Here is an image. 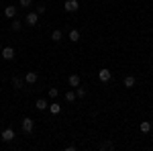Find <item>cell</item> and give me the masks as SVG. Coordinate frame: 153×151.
Masks as SVG:
<instances>
[{
	"mask_svg": "<svg viewBox=\"0 0 153 151\" xmlns=\"http://www.w3.org/2000/svg\"><path fill=\"white\" fill-rule=\"evenodd\" d=\"M63 8H65V12H76L80 8V2H78V0H65Z\"/></svg>",
	"mask_w": 153,
	"mask_h": 151,
	"instance_id": "obj_1",
	"label": "cell"
},
{
	"mask_svg": "<svg viewBox=\"0 0 153 151\" xmlns=\"http://www.w3.org/2000/svg\"><path fill=\"white\" fill-rule=\"evenodd\" d=\"M110 78H112V71H110V70L102 68V70L98 71V80H100V82H104V84H106V82H110Z\"/></svg>",
	"mask_w": 153,
	"mask_h": 151,
	"instance_id": "obj_2",
	"label": "cell"
},
{
	"mask_svg": "<svg viewBox=\"0 0 153 151\" xmlns=\"http://www.w3.org/2000/svg\"><path fill=\"white\" fill-rule=\"evenodd\" d=\"M25 23L29 25V27H35V25L39 23V14H37V12H29V14L25 16Z\"/></svg>",
	"mask_w": 153,
	"mask_h": 151,
	"instance_id": "obj_3",
	"label": "cell"
},
{
	"mask_svg": "<svg viewBox=\"0 0 153 151\" xmlns=\"http://www.w3.org/2000/svg\"><path fill=\"white\" fill-rule=\"evenodd\" d=\"M23 123V131L29 135V133H33V127H35V123H33V118H23L21 121Z\"/></svg>",
	"mask_w": 153,
	"mask_h": 151,
	"instance_id": "obj_4",
	"label": "cell"
},
{
	"mask_svg": "<svg viewBox=\"0 0 153 151\" xmlns=\"http://www.w3.org/2000/svg\"><path fill=\"white\" fill-rule=\"evenodd\" d=\"M0 55L6 59V61H10V59H14V49L12 47H2V53Z\"/></svg>",
	"mask_w": 153,
	"mask_h": 151,
	"instance_id": "obj_5",
	"label": "cell"
},
{
	"mask_svg": "<svg viewBox=\"0 0 153 151\" xmlns=\"http://www.w3.org/2000/svg\"><path fill=\"white\" fill-rule=\"evenodd\" d=\"M12 139H14V131H12V129H4V131H2V141L8 143V141H12Z\"/></svg>",
	"mask_w": 153,
	"mask_h": 151,
	"instance_id": "obj_6",
	"label": "cell"
},
{
	"mask_svg": "<svg viewBox=\"0 0 153 151\" xmlns=\"http://www.w3.org/2000/svg\"><path fill=\"white\" fill-rule=\"evenodd\" d=\"M68 82H70L71 88H78V86H80V76H78V74H71L70 78H68Z\"/></svg>",
	"mask_w": 153,
	"mask_h": 151,
	"instance_id": "obj_7",
	"label": "cell"
},
{
	"mask_svg": "<svg viewBox=\"0 0 153 151\" xmlns=\"http://www.w3.org/2000/svg\"><path fill=\"white\" fill-rule=\"evenodd\" d=\"M4 16L6 19H14L16 16V6H6L4 8Z\"/></svg>",
	"mask_w": 153,
	"mask_h": 151,
	"instance_id": "obj_8",
	"label": "cell"
},
{
	"mask_svg": "<svg viewBox=\"0 0 153 151\" xmlns=\"http://www.w3.org/2000/svg\"><path fill=\"white\" fill-rule=\"evenodd\" d=\"M37 78H39V76H37L35 71H29V74L25 76V82H27V84H35V82H37Z\"/></svg>",
	"mask_w": 153,
	"mask_h": 151,
	"instance_id": "obj_9",
	"label": "cell"
},
{
	"mask_svg": "<svg viewBox=\"0 0 153 151\" xmlns=\"http://www.w3.org/2000/svg\"><path fill=\"white\" fill-rule=\"evenodd\" d=\"M37 110H45V108H49V104H47V100H43V98H39L37 100Z\"/></svg>",
	"mask_w": 153,
	"mask_h": 151,
	"instance_id": "obj_10",
	"label": "cell"
},
{
	"mask_svg": "<svg viewBox=\"0 0 153 151\" xmlns=\"http://www.w3.org/2000/svg\"><path fill=\"white\" fill-rule=\"evenodd\" d=\"M49 112H51V115H59V112H61V106H59L57 102L49 104Z\"/></svg>",
	"mask_w": 153,
	"mask_h": 151,
	"instance_id": "obj_11",
	"label": "cell"
},
{
	"mask_svg": "<svg viewBox=\"0 0 153 151\" xmlns=\"http://www.w3.org/2000/svg\"><path fill=\"white\" fill-rule=\"evenodd\" d=\"M135 84H137V80H135V76H127V78H125V86H127V88H133Z\"/></svg>",
	"mask_w": 153,
	"mask_h": 151,
	"instance_id": "obj_12",
	"label": "cell"
},
{
	"mask_svg": "<svg viewBox=\"0 0 153 151\" xmlns=\"http://www.w3.org/2000/svg\"><path fill=\"white\" fill-rule=\"evenodd\" d=\"M70 39L74 41V43L80 41V31H78V29H71V31H70Z\"/></svg>",
	"mask_w": 153,
	"mask_h": 151,
	"instance_id": "obj_13",
	"label": "cell"
},
{
	"mask_svg": "<svg viewBox=\"0 0 153 151\" xmlns=\"http://www.w3.org/2000/svg\"><path fill=\"white\" fill-rule=\"evenodd\" d=\"M139 129H141V133H149V131H151V123H149V121H143Z\"/></svg>",
	"mask_w": 153,
	"mask_h": 151,
	"instance_id": "obj_14",
	"label": "cell"
},
{
	"mask_svg": "<svg viewBox=\"0 0 153 151\" xmlns=\"http://www.w3.org/2000/svg\"><path fill=\"white\" fill-rule=\"evenodd\" d=\"M76 98H78V94L74 92V90H70V92L65 94V100H68V102H74V100H76Z\"/></svg>",
	"mask_w": 153,
	"mask_h": 151,
	"instance_id": "obj_15",
	"label": "cell"
},
{
	"mask_svg": "<svg viewBox=\"0 0 153 151\" xmlns=\"http://www.w3.org/2000/svg\"><path fill=\"white\" fill-rule=\"evenodd\" d=\"M51 39H53L55 43H57V41H61V31H59V29H55V31L51 33Z\"/></svg>",
	"mask_w": 153,
	"mask_h": 151,
	"instance_id": "obj_16",
	"label": "cell"
},
{
	"mask_svg": "<svg viewBox=\"0 0 153 151\" xmlns=\"http://www.w3.org/2000/svg\"><path fill=\"white\" fill-rule=\"evenodd\" d=\"M21 23H23V21H19V19H12V31H21Z\"/></svg>",
	"mask_w": 153,
	"mask_h": 151,
	"instance_id": "obj_17",
	"label": "cell"
},
{
	"mask_svg": "<svg viewBox=\"0 0 153 151\" xmlns=\"http://www.w3.org/2000/svg\"><path fill=\"white\" fill-rule=\"evenodd\" d=\"M12 86H14V88H21V86H23V80H21V78H12Z\"/></svg>",
	"mask_w": 153,
	"mask_h": 151,
	"instance_id": "obj_18",
	"label": "cell"
},
{
	"mask_svg": "<svg viewBox=\"0 0 153 151\" xmlns=\"http://www.w3.org/2000/svg\"><path fill=\"white\" fill-rule=\"evenodd\" d=\"M57 94H59L57 88H49V96H51V98H57Z\"/></svg>",
	"mask_w": 153,
	"mask_h": 151,
	"instance_id": "obj_19",
	"label": "cell"
},
{
	"mask_svg": "<svg viewBox=\"0 0 153 151\" xmlns=\"http://www.w3.org/2000/svg\"><path fill=\"white\" fill-rule=\"evenodd\" d=\"M76 94H78V98H84V96H86V90L78 86V90H76Z\"/></svg>",
	"mask_w": 153,
	"mask_h": 151,
	"instance_id": "obj_20",
	"label": "cell"
},
{
	"mask_svg": "<svg viewBox=\"0 0 153 151\" xmlns=\"http://www.w3.org/2000/svg\"><path fill=\"white\" fill-rule=\"evenodd\" d=\"M31 2H33V0H19V4H21L23 8H27V6H31Z\"/></svg>",
	"mask_w": 153,
	"mask_h": 151,
	"instance_id": "obj_21",
	"label": "cell"
},
{
	"mask_svg": "<svg viewBox=\"0 0 153 151\" xmlns=\"http://www.w3.org/2000/svg\"><path fill=\"white\" fill-rule=\"evenodd\" d=\"M100 149H112V143H108V141H104V143L100 145Z\"/></svg>",
	"mask_w": 153,
	"mask_h": 151,
	"instance_id": "obj_22",
	"label": "cell"
},
{
	"mask_svg": "<svg viewBox=\"0 0 153 151\" xmlns=\"http://www.w3.org/2000/svg\"><path fill=\"white\" fill-rule=\"evenodd\" d=\"M45 10H47V8H45V6H43V4H39V6H37V14H43V12H45Z\"/></svg>",
	"mask_w": 153,
	"mask_h": 151,
	"instance_id": "obj_23",
	"label": "cell"
},
{
	"mask_svg": "<svg viewBox=\"0 0 153 151\" xmlns=\"http://www.w3.org/2000/svg\"><path fill=\"white\" fill-rule=\"evenodd\" d=\"M0 53H2V45H0Z\"/></svg>",
	"mask_w": 153,
	"mask_h": 151,
	"instance_id": "obj_24",
	"label": "cell"
}]
</instances>
